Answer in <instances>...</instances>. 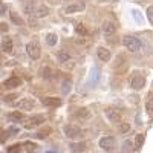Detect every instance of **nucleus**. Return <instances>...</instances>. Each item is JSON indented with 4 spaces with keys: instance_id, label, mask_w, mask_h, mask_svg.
<instances>
[{
    "instance_id": "nucleus-3",
    "label": "nucleus",
    "mask_w": 153,
    "mask_h": 153,
    "mask_svg": "<svg viewBox=\"0 0 153 153\" xmlns=\"http://www.w3.org/2000/svg\"><path fill=\"white\" fill-rule=\"evenodd\" d=\"M26 52L28 55L32 58V60H38L42 55V49H40V45H38L37 40H32L26 45Z\"/></svg>"
},
{
    "instance_id": "nucleus-9",
    "label": "nucleus",
    "mask_w": 153,
    "mask_h": 153,
    "mask_svg": "<svg viewBox=\"0 0 153 153\" xmlns=\"http://www.w3.org/2000/svg\"><path fill=\"white\" fill-rule=\"evenodd\" d=\"M117 29H118V25H117V22H115V20L107 19V20L103 22V31L106 34H115V32H117Z\"/></svg>"
},
{
    "instance_id": "nucleus-8",
    "label": "nucleus",
    "mask_w": 153,
    "mask_h": 153,
    "mask_svg": "<svg viewBox=\"0 0 153 153\" xmlns=\"http://www.w3.org/2000/svg\"><path fill=\"white\" fill-rule=\"evenodd\" d=\"M17 107H19L20 110L29 112V110H32V109L35 107V103H34V100H31V98H23V100L17 101Z\"/></svg>"
},
{
    "instance_id": "nucleus-6",
    "label": "nucleus",
    "mask_w": 153,
    "mask_h": 153,
    "mask_svg": "<svg viewBox=\"0 0 153 153\" xmlns=\"http://www.w3.org/2000/svg\"><path fill=\"white\" fill-rule=\"evenodd\" d=\"M106 118L112 123H120L121 121V117H123V112L120 109H115V107H109L106 109Z\"/></svg>"
},
{
    "instance_id": "nucleus-30",
    "label": "nucleus",
    "mask_w": 153,
    "mask_h": 153,
    "mask_svg": "<svg viewBox=\"0 0 153 153\" xmlns=\"http://www.w3.org/2000/svg\"><path fill=\"white\" fill-rule=\"evenodd\" d=\"M146 16H147L149 22H150V23L153 25V5L147 6V9H146Z\"/></svg>"
},
{
    "instance_id": "nucleus-24",
    "label": "nucleus",
    "mask_w": 153,
    "mask_h": 153,
    "mask_svg": "<svg viewBox=\"0 0 153 153\" xmlns=\"http://www.w3.org/2000/svg\"><path fill=\"white\" fill-rule=\"evenodd\" d=\"M75 32L78 34V35H81V37H84V35H87V28H86V25H83V23H76L75 25Z\"/></svg>"
},
{
    "instance_id": "nucleus-12",
    "label": "nucleus",
    "mask_w": 153,
    "mask_h": 153,
    "mask_svg": "<svg viewBox=\"0 0 153 153\" xmlns=\"http://www.w3.org/2000/svg\"><path fill=\"white\" fill-rule=\"evenodd\" d=\"M75 118L80 120V121H87L89 118H91V110H89L87 107H80L75 110Z\"/></svg>"
},
{
    "instance_id": "nucleus-4",
    "label": "nucleus",
    "mask_w": 153,
    "mask_h": 153,
    "mask_svg": "<svg viewBox=\"0 0 153 153\" xmlns=\"http://www.w3.org/2000/svg\"><path fill=\"white\" fill-rule=\"evenodd\" d=\"M127 66V58L124 55H118L112 61V71L115 74H124V69Z\"/></svg>"
},
{
    "instance_id": "nucleus-32",
    "label": "nucleus",
    "mask_w": 153,
    "mask_h": 153,
    "mask_svg": "<svg viewBox=\"0 0 153 153\" xmlns=\"http://www.w3.org/2000/svg\"><path fill=\"white\" fill-rule=\"evenodd\" d=\"M20 150V146L19 144H16V146H11V147H8V153H17Z\"/></svg>"
},
{
    "instance_id": "nucleus-14",
    "label": "nucleus",
    "mask_w": 153,
    "mask_h": 153,
    "mask_svg": "<svg viewBox=\"0 0 153 153\" xmlns=\"http://www.w3.org/2000/svg\"><path fill=\"white\" fill-rule=\"evenodd\" d=\"M97 55L101 61H110L112 58V54H110V51L106 49V48H98L97 49Z\"/></svg>"
},
{
    "instance_id": "nucleus-10",
    "label": "nucleus",
    "mask_w": 153,
    "mask_h": 153,
    "mask_svg": "<svg viewBox=\"0 0 153 153\" xmlns=\"http://www.w3.org/2000/svg\"><path fill=\"white\" fill-rule=\"evenodd\" d=\"M130 83H132V87L135 89V91H139V89H143V87H144L146 80H144V76H143L141 74H135V75L132 76Z\"/></svg>"
},
{
    "instance_id": "nucleus-31",
    "label": "nucleus",
    "mask_w": 153,
    "mask_h": 153,
    "mask_svg": "<svg viewBox=\"0 0 153 153\" xmlns=\"http://www.w3.org/2000/svg\"><path fill=\"white\" fill-rule=\"evenodd\" d=\"M48 135H51V129H45L42 132H38L37 133V138H46Z\"/></svg>"
},
{
    "instance_id": "nucleus-28",
    "label": "nucleus",
    "mask_w": 153,
    "mask_h": 153,
    "mask_svg": "<svg viewBox=\"0 0 153 153\" xmlns=\"http://www.w3.org/2000/svg\"><path fill=\"white\" fill-rule=\"evenodd\" d=\"M146 107H147V112H149L150 115H153V94L149 95V100H147Z\"/></svg>"
},
{
    "instance_id": "nucleus-7",
    "label": "nucleus",
    "mask_w": 153,
    "mask_h": 153,
    "mask_svg": "<svg viewBox=\"0 0 153 153\" xmlns=\"http://www.w3.org/2000/svg\"><path fill=\"white\" fill-rule=\"evenodd\" d=\"M115 146H117V141H115L113 136H103L100 139V147L106 150V152H110L115 149Z\"/></svg>"
},
{
    "instance_id": "nucleus-19",
    "label": "nucleus",
    "mask_w": 153,
    "mask_h": 153,
    "mask_svg": "<svg viewBox=\"0 0 153 153\" xmlns=\"http://www.w3.org/2000/svg\"><path fill=\"white\" fill-rule=\"evenodd\" d=\"M42 76L45 80H52L54 78V69L49 66H43L42 68Z\"/></svg>"
},
{
    "instance_id": "nucleus-13",
    "label": "nucleus",
    "mask_w": 153,
    "mask_h": 153,
    "mask_svg": "<svg viewBox=\"0 0 153 153\" xmlns=\"http://www.w3.org/2000/svg\"><path fill=\"white\" fill-rule=\"evenodd\" d=\"M61 98H57V97H46L43 98V104L48 106V107H58L61 106Z\"/></svg>"
},
{
    "instance_id": "nucleus-11",
    "label": "nucleus",
    "mask_w": 153,
    "mask_h": 153,
    "mask_svg": "<svg viewBox=\"0 0 153 153\" xmlns=\"http://www.w3.org/2000/svg\"><path fill=\"white\" fill-rule=\"evenodd\" d=\"M2 51L5 54H9L14 51V43H12V38L8 37V35H3L2 38Z\"/></svg>"
},
{
    "instance_id": "nucleus-34",
    "label": "nucleus",
    "mask_w": 153,
    "mask_h": 153,
    "mask_svg": "<svg viewBox=\"0 0 153 153\" xmlns=\"http://www.w3.org/2000/svg\"><path fill=\"white\" fill-rule=\"evenodd\" d=\"M29 25H31V28H37V26H38V23H35V19H34V17L29 19Z\"/></svg>"
},
{
    "instance_id": "nucleus-18",
    "label": "nucleus",
    "mask_w": 153,
    "mask_h": 153,
    "mask_svg": "<svg viewBox=\"0 0 153 153\" xmlns=\"http://www.w3.org/2000/svg\"><path fill=\"white\" fill-rule=\"evenodd\" d=\"M9 19H11V22L14 23V25H17V26H22V25H25V20L17 14V12H14V11L9 12Z\"/></svg>"
},
{
    "instance_id": "nucleus-27",
    "label": "nucleus",
    "mask_w": 153,
    "mask_h": 153,
    "mask_svg": "<svg viewBox=\"0 0 153 153\" xmlns=\"http://www.w3.org/2000/svg\"><path fill=\"white\" fill-rule=\"evenodd\" d=\"M46 43H48L49 46H55V45H57V34H49V35L46 37Z\"/></svg>"
},
{
    "instance_id": "nucleus-21",
    "label": "nucleus",
    "mask_w": 153,
    "mask_h": 153,
    "mask_svg": "<svg viewBox=\"0 0 153 153\" xmlns=\"http://www.w3.org/2000/svg\"><path fill=\"white\" fill-rule=\"evenodd\" d=\"M86 149H87V144H86V143H74V144H71V150H72L74 153L84 152Z\"/></svg>"
},
{
    "instance_id": "nucleus-29",
    "label": "nucleus",
    "mask_w": 153,
    "mask_h": 153,
    "mask_svg": "<svg viewBox=\"0 0 153 153\" xmlns=\"http://www.w3.org/2000/svg\"><path fill=\"white\" fill-rule=\"evenodd\" d=\"M118 130H120L121 133L130 132V124H127V123H120V124H118Z\"/></svg>"
},
{
    "instance_id": "nucleus-35",
    "label": "nucleus",
    "mask_w": 153,
    "mask_h": 153,
    "mask_svg": "<svg viewBox=\"0 0 153 153\" xmlns=\"http://www.w3.org/2000/svg\"><path fill=\"white\" fill-rule=\"evenodd\" d=\"M5 11H6V5L2 3V9H0V12H2V14H5Z\"/></svg>"
},
{
    "instance_id": "nucleus-20",
    "label": "nucleus",
    "mask_w": 153,
    "mask_h": 153,
    "mask_svg": "<svg viewBox=\"0 0 153 153\" xmlns=\"http://www.w3.org/2000/svg\"><path fill=\"white\" fill-rule=\"evenodd\" d=\"M8 118L12 120V121H22V120H26V118H25V115H23V112H20V110L9 112V113H8Z\"/></svg>"
},
{
    "instance_id": "nucleus-16",
    "label": "nucleus",
    "mask_w": 153,
    "mask_h": 153,
    "mask_svg": "<svg viewBox=\"0 0 153 153\" xmlns=\"http://www.w3.org/2000/svg\"><path fill=\"white\" fill-rule=\"evenodd\" d=\"M71 54L66 52V51H60V52H57V60L60 65H68V63L71 61Z\"/></svg>"
},
{
    "instance_id": "nucleus-33",
    "label": "nucleus",
    "mask_w": 153,
    "mask_h": 153,
    "mask_svg": "<svg viewBox=\"0 0 153 153\" xmlns=\"http://www.w3.org/2000/svg\"><path fill=\"white\" fill-rule=\"evenodd\" d=\"M17 98V94H9L8 97H5V101H14Z\"/></svg>"
},
{
    "instance_id": "nucleus-26",
    "label": "nucleus",
    "mask_w": 153,
    "mask_h": 153,
    "mask_svg": "<svg viewBox=\"0 0 153 153\" xmlns=\"http://www.w3.org/2000/svg\"><path fill=\"white\" fill-rule=\"evenodd\" d=\"M143 144H144V135H136L135 136V144H133L135 150H139L143 147Z\"/></svg>"
},
{
    "instance_id": "nucleus-23",
    "label": "nucleus",
    "mask_w": 153,
    "mask_h": 153,
    "mask_svg": "<svg viewBox=\"0 0 153 153\" xmlns=\"http://www.w3.org/2000/svg\"><path fill=\"white\" fill-rule=\"evenodd\" d=\"M49 14V9L45 6V5H42V6H38L37 9H35V12H34V16L38 19V17H46Z\"/></svg>"
},
{
    "instance_id": "nucleus-15",
    "label": "nucleus",
    "mask_w": 153,
    "mask_h": 153,
    "mask_svg": "<svg viewBox=\"0 0 153 153\" xmlns=\"http://www.w3.org/2000/svg\"><path fill=\"white\" fill-rule=\"evenodd\" d=\"M20 84H22V80L19 76H11V78L5 80V83H3V86L6 89H14V87H19Z\"/></svg>"
},
{
    "instance_id": "nucleus-1",
    "label": "nucleus",
    "mask_w": 153,
    "mask_h": 153,
    "mask_svg": "<svg viewBox=\"0 0 153 153\" xmlns=\"http://www.w3.org/2000/svg\"><path fill=\"white\" fill-rule=\"evenodd\" d=\"M123 45L126 46V49L129 51V52H138L143 46L141 42H139V38H136L133 35H124L123 37Z\"/></svg>"
},
{
    "instance_id": "nucleus-5",
    "label": "nucleus",
    "mask_w": 153,
    "mask_h": 153,
    "mask_svg": "<svg viewBox=\"0 0 153 153\" xmlns=\"http://www.w3.org/2000/svg\"><path fill=\"white\" fill-rule=\"evenodd\" d=\"M65 135L68 138H71V139H76V138H80L83 135V132H81V129H80L78 126L68 124V126H65Z\"/></svg>"
},
{
    "instance_id": "nucleus-17",
    "label": "nucleus",
    "mask_w": 153,
    "mask_h": 153,
    "mask_svg": "<svg viewBox=\"0 0 153 153\" xmlns=\"http://www.w3.org/2000/svg\"><path fill=\"white\" fill-rule=\"evenodd\" d=\"M37 6H38V0H25V11H26L28 14L35 12Z\"/></svg>"
},
{
    "instance_id": "nucleus-22",
    "label": "nucleus",
    "mask_w": 153,
    "mask_h": 153,
    "mask_svg": "<svg viewBox=\"0 0 153 153\" xmlns=\"http://www.w3.org/2000/svg\"><path fill=\"white\" fill-rule=\"evenodd\" d=\"M23 147H25V150H26L28 153H37V150H38V146L35 143H32V141H25Z\"/></svg>"
},
{
    "instance_id": "nucleus-36",
    "label": "nucleus",
    "mask_w": 153,
    "mask_h": 153,
    "mask_svg": "<svg viewBox=\"0 0 153 153\" xmlns=\"http://www.w3.org/2000/svg\"><path fill=\"white\" fill-rule=\"evenodd\" d=\"M100 2H107V0H100Z\"/></svg>"
},
{
    "instance_id": "nucleus-25",
    "label": "nucleus",
    "mask_w": 153,
    "mask_h": 153,
    "mask_svg": "<svg viewBox=\"0 0 153 153\" xmlns=\"http://www.w3.org/2000/svg\"><path fill=\"white\" fill-rule=\"evenodd\" d=\"M81 9H83V6H81V5L74 3V5H69V6L66 8V14H74V12H80Z\"/></svg>"
},
{
    "instance_id": "nucleus-2",
    "label": "nucleus",
    "mask_w": 153,
    "mask_h": 153,
    "mask_svg": "<svg viewBox=\"0 0 153 153\" xmlns=\"http://www.w3.org/2000/svg\"><path fill=\"white\" fill-rule=\"evenodd\" d=\"M45 115H34V117H31V118H26L25 120V123H23V127L25 129H28V130H31V129H35V127H38L40 124H43L45 123Z\"/></svg>"
}]
</instances>
